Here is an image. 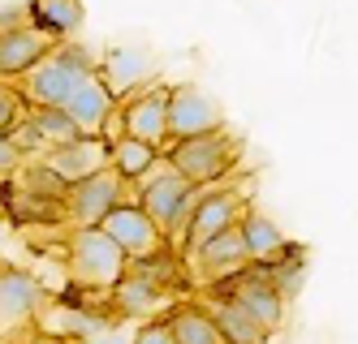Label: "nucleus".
<instances>
[{
	"mask_svg": "<svg viewBox=\"0 0 358 344\" xmlns=\"http://www.w3.org/2000/svg\"><path fill=\"white\" fill-rule=\"evenodd\" d=\"M39 160L52 168L65 185H78V181L104 172L113 164V147L99 138V134H78V138H69V142H61L52 151H43Z\"/></svg>",
	"mask_w": 358,
	"mask_h": 344,
	"instance_id": "obj_10",
	"label": "nucleus"
},
{
	"mask_svg": "<svg viewBox=\"0 0 358 344\" xmlns=\"http://www.w3.org/2000/svg\"><path fill=\"white\" fill-rule=\"evenodd\" d=\"M121 117H125V134L138 138V142H151V147H169L173 134H169V87L164 82H147L138 91H130L121 99Z\"/></svg>",
	"mask_w": 358,
	"mask_h": 344,
	"instance_id": "obj_9",
	"label": "nucleus"
},
{
	"mask_svg": "<svg viewBox=\"0 0 358 344\" xmlns=\"http://www.w3.org/2000/svg\"><path fill=\"white\" fill-rule=\"evenodd\" d=\"M17 185H22L27 194H35V198H52V202H65V194H69V185H65L52 168H48L43 160L31 164V168H22V172H17Z\"/></svg>",
	"mask_w": 358,
	"mask_h": 344,
	"instance_id": "obj_25",
	"label": "nucleus"
},
{
	"mask_svg": "<svg viewBox=\"0 0 358 344\" xmlns=\"http://www.w3.org/2000/svg\"><path fill=\"white\" fill-rule=\"evenodd\" d=\"M220 125H224V112L203 87H190V82L169 87V134L173 138H194Z\"/></svg>",
	"mask_w": 358,
	"mask_h": 344,
	"instance_id": "obj_11",
	"label": "nucleus"
},
{
	"mask_svg": "<svg viewBox=\"0 0 358 344\" xmlns=\"http://www.w3.org/2000/svg\"><path fill=\"white\" fill-rule=\"evenodd\" d=\"M108 306L121 310L125 319H143V323H151V319H164V314H169L173 293H169V288H164L156 276H147V271L130 267V271H125V276L113 284Z\"/></svg>",
	"mask_w": 358,
	"mask_h": 344,
	"instance_id": "obj_12",
	"label": "nucleus"
},
{
	"mask_svg": "<svg viewBox=\"0 0 358 344\" xmlns=\"http://www.w3.org/2000/svg\"><path fill=\"white\" fill-rule=\"evenodd\" d=\"M134 344H177V340H173L169 319H151V323H143V327L134 331Z\"/></svg>",
	"mask_w": 358,
	"mask_h": 344,
	"instance_id": "obj_28",
	"label": "nucleus"
},
{
	"mask_svg": "<svg viewBox=\"0 0 358 344\" xmlns=\"http://www.w3.org/2000/svg\"><path fill=\"white\" fill-rule=\"evenodd\" d=\"M203 310L212 314V323H216V331H220L224 344H272V331L255 319L250 310H242L234 297L212 293L208 301H203Z\"/></svg>",
	"mask_w": 358,
	"mask_h": 344,
	"instance_id": "obj_19",
	"label": "nucleus"
},
{
	"mask_svg": "<svg viewBox=\"0 0 358 344\" xmlns=\"http://www.w3.org/2000/svg\"><path fill=\"white\" fill-rule=\"evenodd\" d=\"M134 198L143 202L147 216L160 224V232L169 237V250L177 254V237H182V228H186V220H190L199 190H194L182 172H173V168L160 160L156 172H147V177L134 185Z\"/></svg>",
	"mask_w": 358,
	"mask_h": 344,
	"instance_id": "obj_4",
	"label": "nucleus"
},
{
	"mask_svg": "<svg viewBox=\"0 0 358 344\" xmlns=\"http://www.w3.org/2000/svg\"><path fill=\"white\" fill-rule=\"evenodd\" d=\"M238 160H242V138L229 134L224 125L208 129V134H194V138H173L164 147V164L173 172H182L194 190L224 185L238 172Z\"/></svg>",
	"mask_w": 358,
	"mask_h": 344,
	"instance_id": "obj_1",
	"label": "nucleus"
},
{
	"mask_svg": "<svg viewBox=\"0 0 358 344\" xmlns=\"http://www.w3.org/2000/svg\"><path fill=\"white\" fill-rule=\"evenodd\" d=\"M52 35H43L39 26H0V77L5 82H22L48 52H52Z\"/></svg>",
	"mask_w": 358,
	"mask_h": 344,
	"instance_id": "obj_14",
	"label": "nucleus"
},
{
	"mask_svg": "<svg viewBox=\"0 0 358 344\" xmlns=\"http://www.w3.org/2000/svg\"><path fill=\"white\" fill-rule=\"evenodd\" d=\"M125 198H134V185L130 181H121L113 168L104 172H95L78 185H69V194H65V224L69 228H91V224H104V216L125 202Z\"/></svg>",
	"mask_w": 358,
	"mask_h": 344,
	"instance_id": "obj_8",
	"label": "nucleus"
},
{
	"mask_svg": "<svg viewBox=\"0 0 358 344\" xmlns=\"http://www.w3.org/2000/svg\"><path fill=\"white\" fill-rule=\"evenodd\" d=\"M99 65V57H91V52L83 43H73V39H61L52 43V52L22 77V95H27L31 108H61L65 95L83 82V77H91Z\"/></svg>",
	"mask_w": 358,
	"mask_h": 344,
	"instance_id": "obj_3",
	"label": "nucleus"
},
{
	"mask_svg": "<svg viewBox=\"0 0 358 344\" xmlns=\"http://www.w3.org/2000/svg\"><path fill=\"white\" fill-rule=\"evenodd\" d=\"M65 271H69V284H73V288L108 297L113 284L130 271V258H125V250H121L99 224H91V228H69Z\"/></svg>",
	"mask_w": 358,
	"mask_h": 344,
	"instance_id": "obj_2",
	"label": "nucleus"
},
{
	"mask_svg": "<svg viewBox=\"0 0 358 344\" xmlns=\"http://www.w3.org/2000/svg\"><path fill=\"white\" fill-rule=\"evenodd\" d=\"M22 168H27V151L13 142V134H0V185L13 181Z\"/></svg>",
	"mask_w": 358,
	"mask_h": 344,
	"instance_id": "obj_27",
	"label": "nucleus"
},
{
	"mask_svg": "<svg viewBox=\"0 0 358 344\" xmlns=\"http://www.w3.org/2000/svg\"><path fill=\"white\" fill-rule=\"evenodd\" d=\"M43 301V284L31 271H0V327H31Z\"/></svg>",
	"mask_w": 358,
	"mask_h": 344,
	"instance_id": "obj_18",
	"label": "nucleus"
},
{
	"mask_svg": "<svg viewBox=\"0 0 358 344\" xmlns=\"http://www.w3.org/2000/svg\"><path fill=\"white\" fill-rule=\"evenodd\" d=\"M242 211H246V198H242L229 181H224V185H208V190H199L190 220H186L182 237H177V254L190 258L203 241H212L216 232L234 228V224L242 220Z\"/></svg>",
	"mask_w": 358,
	"mask_h": 344,
	"instance_id": "obj_5",
	"label": "nucleus"
},
{
	"mask_svg": "<svg viewBox=\"0 0 358 344\" xmlns=\"http://www.w3.org/2000/svg\"><path fill=\"white\" fill-rule=\"evenodd\" d=\"M238 228H242V241H246L250 262H268V258H276V254L289 250V237L280 232V224L272 216H264L259 207H246L242 220H238Z\"/></svg>",
	"mask_w": 358,
	"mask_h": 344,
	"instance_id": "obj_21",
	"label": "nucleus"
},
{
	"mask_svg": "<svg viewBox=\"0 0 358 344\" xmlns=\"http://www.w3.org/2000/svg\"><path fill=\"white\" fill-rule=\"evenodd\" d=\"M27 95H22V87L17 82H5V77H0V134H9V129L27 117Z\"/></svg>",
	"mask_w": 358,
	"mask_h": 344,
	"instance_id": "obj_26",
	"label": "nucleus"
},
{
	"mask_svg": "<svg viewBox=\"0 0 358 344\" xmlns=\"http://www.w3.org/2000/svg\"><path fill=\"white\" fill-rule=\"evenodd\" d=\"M95 73L108 82V91L117 99H125L130 91L156 82V57H151L147 47H138V43H117V47H108L104 57H99Z\"/></svg>",
	"mask_w": 358,
	"mask_h": 344,
	"instance_id": "obj_13",
	"label": "nucleus"
},
{
	"mask_svg": "<svg viewBox=\"0 0 358 344\" xmlns=\"http://www.w3.org/2000/svg\"><path fill=\"white\" fill-rule=\"evenodd\" d=\"M9 134L27 155L31 151L43 155V151H52V147H61L69 138H78V125L65 117V108H27V117H22Z\"/></svg>",
	"mask_w": 358,
	"mask_h": 344,
	"instance_id": "obj_17",
	"label": "nucleus"
},
{
	"mask_svg": "<svg viewBox=\"0 0 358 344\" xmlns=\"http://www.w3.org/2000/svg\"><path fill=\"white\" fill-rule=\"evenodd\" d=\"M27 22L39 26L43 35H52L61 43V39H73L83 31L87 5H83V0H31V5H27Z\"/></svg>",
	"mask_w": 358,
	"mask_h": 344,
	"instance_id": "obj_20",
	"label": "nucleus"
},
{
	"mask_svg": "<svg viewBox=\"0 0 358 344\" xmlns=\"http://www.w3.org/2000/svg\"><path fill=\"white\" fill-rule=\"evenodd\" d=\"M212 293H220V297H234L242 310H250L255 319H259L272 336L280 331V323H285V297L272 288V280L259 271V262H246V267H238L234 276H224V280H216L212 284Z\"/></svg>",
	"mask_w": 358,
	"mask_h": 344,
	"instance_id": "obj_6",
	"label": "nucleus"
},
{
	"mask_svg": "<svg viewBox=\"0 0 358 344\" xmlns=\"http://www.w3.org/2000/svg\"><path fill=\"white\" fill-rule=\"evenodd\" d=\"M83 344H134V331H121V327L113 323V327L95 331V336H91V340H83Z\"/></svg>",
	"mask_w": 358,
	"mask_h": 344,
	"instance_id": "obj_29",
	"label": "nucleus"
},
{
	"mask_svg": "<svg viewBox=\"0 0 358 344\" xmlns=\"http://www.w3.org/2000/svg\"><path fill=\"white\" fill-rule=\"evenodd\" d=\"M259 271L272 280V288L285 301H294L298 293H302V284H306V254L298 250V246H289L285 254H276V258H268V262H259Z\"/></svg>",
	"mask_w": 358,
	"mask_h": 344,
	"instance_id": "obj_24",
	"label": "nucleus"
},
{
	"mask_svg": "<svg viewBox=\"0 0 358 344\" xmlns=\"http://www.w3.org/2000/svg\"><path fill=\"white\" fill-rule=\"evenodd\" d=\"M99 228H104L113 241L125 250V258H130V262H147V258H156V254L169 250V237H164L160 224L143 211L138 198L117 202L108 216H104V224H99Z\"/></svg>",
	"mask_w": 358,
	"mask_h": 344,
	"instance_id": "obj_7",
	"label": "nucleus"
},
{
	"mask_svg": "<svg viewBox=\"0 0 358 344\" xmlns=\"http://www.w3.org/2000/svg\"><path fill=\"white\" fill-rule=\"evenodd\" d=\"M117 95L108 91V82L99 73H91V77H83L78 87H73L69 95H65V117L78 125V134H99V129H104V121L117 112Z\"/></svg>",
	"mask_w": 358,
	"mask_h": 344,
	"instance_id": "obj_16",
	"label": "nucleus"
},
{
	"mask_svg": "<svg viewBox=\"0 0 358 344\" xmlns=\"http://www.w3.org/2000/svg\"><path fill=\"white\" fill-rule=\"evenodd\" d=\"M186 262L194 267V276H199L203 284H216V280H224V276H234L238 267H246V262H250L246 241H242V228L234 224V228L216 232L212 241H203Z\"/></svg>",
	"mask_w": 358,
	"mask_h": 344,
	"instance_id": "obj_15",
	"label": "nucleus"
},
{
	"mask_svg": "<svg viewBox=\"0 0 358 344\" xmlns=\"http://www.w3.org/2000/svg\"><path fill=\"white\" fill-rule=\"evenodd\" d=\"M164 319H169L177 344H224L220 331H216V323H212V314L203 310V306H173Z\"/></svg>",
	"mask_w": 358,
	"mask_h": 344,
	"instance_id": "obj_23",
	"label": "nucleus"
},
{
	"mask_svg": "<svg viewBox=\"0 0 358 344\" xmlns=\"http://www.w3.org/2000/svg\"><path fill=\"white\" fill-rule=\"evenodd\" d=\"M113 147V172L121 177V181H130V185H138L147 172H156L160 168V160H164V151L160 147H151V142H138V138H117V142H108Z\"/></svg>",
	"mask_w": 358,
	"mask_h": 344,
	"instance_id": "obj_22",
	"label": "nucleus"
}]
</instances>
